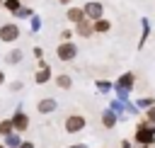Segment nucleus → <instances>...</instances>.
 I'll return each instance as SVG.
<instances>
[{
	"mask_svg": "<svg viewBox=\"0 0 155 148\" xmlns=\"http://www.w3.org/2000/svg\"><path fill=\"white\" fill-rule=\"evenodd\" d=\"M136 143H140V146H150V143H155V124H150V121H140L138 124V129H136Z\"/></svg>",
	"mask_w": 155,
	"mask_h": 148,
	"instance_id": "f257e3e1",
	"label": "nucleus"
},
{
	"mask_svg": "<svg viewBox=\"0 0 155 148\" xmlns=\"http://www.w3.org/2000/svg\"><path fill=\"white\" fill-rule=\"evenodd\" d=\"M133 85H136V75H133V73H124V75H119L116 82H114V87H116V92H119L121 99L128 97V92L133 90Z\"/></svg>",
	"mask_w": 155,
	"mask_h": 148,
	"instance_id": "f03ea898",
	"label": "nucleus"
},
{
	"mask_svg": "<svg viewBox=\"0 0 155 148\" xmlns=\"http://www.w3.org/2000/svg\"><path fill=\"white\" fill-rule=\"evenodd\" d=\"M10 124H12V131H15V133H24V131L29 129V116L24 114L22 107L15 109V114L10 116Z\"/></svg>",
	"mask_w": 155,
	"mask_h": 148,
	"instance_id": "7ed1b4c3",
	"label": "nucleus"
},
{
	"mask_svg": "<svg viewBox=\"0 0 155 148\" xmlns=\"http://www.w3.org/2000/svg\"><path fill=\"white\" fill-rule=\"evenodd\" d=\"M19 39V24L15 22H7V24H0V41L5 44H12Z\"/></svg>",
	"mask_w": 155,
	"mask_h": 148,
	"instance_id": "20e7f679",
	"label": "nucleus"
},
{
	"mask_svg": "<svg viewBox=\"0 0 155 148\" xmlns=\"http://www.w3.org/2000/svg\"><path fill=\"white\" fill-rule=\"evenodd\" d=\"M56 56H58V61H73L78 56V46L73 41H63L56 46Z\"/></svg>",
	"mask_w": 155,
	"mask_h": 148,
	"instance_id": "39448f33",
	"label": "nucleus"
},
{
	"mask_svg": "<svg viewBox=\"0 0 155 148\" xmlns=\"http://www.w3.org/2000/svg\"><path fill=\"white\" fill-rule=\"evenodd\" d=\"M85 116L82 114H70L68 119H65V133H80L82 129H85Z\"/></svg>",
	"mask_w": 155,
	"mask_h": 148,
	"instance_id": "423d86ee",
	"label": "nucleus"
},
{
	"mask_svg": "<svg viewBox=\"0 0 155 148\" xmlns=\"http://www.w3.org/2000/svg\"><path fill=\"white\" fill-rule=\"evenodd\" d=\"M82 12H85V19L94 22V19H99V17L104 15V7H102V2H97V0H90V2L82 7Z\"/></svg>",
	"mask_w": 155,
	"mask_h": 148,
	"instance_id": "0eeeda50",
	"label": "nucleus"
},
{
	"mask_svg": "<svg viewBox=\"0 0 155 148\" xmlns=\"http://www.w3.org/2000/svg\"><path fill=\"white\" fill-rule=\"evenodd\" d=\"M56 109H58V102H56L53 97H44V99L36 102V112H39V114H51V112H56Z\"/></svg>",
	"mask_w": 155,
	"mask_h": 148,
	"instance_id": "6e6552de",
	"label": "nucleus"
},
{
	"mask_svg": "<svg viewBox=\"0 0 155 148\" xmlns=\"http://www.w3.org/2000/svg\"><path fill=\"white\" fill-rule=\"evenodd\" d=\"M34 80H36L39 85H44V82H48V80H51V70H48V66H46L44 61H41V68L34 73Z\"/></svg>",
	"mask_w": 155,
	"mask_h": 148,
	"instance_id": "1a4fd4ad",
	"label": "nucleus"
},
{
	"mask_svg": "<svg viewBox=\"0 0 155 148\" xmlns=\"http://www.w3.org/2000/svg\"><path fill=\"white\" fill-rule=\"evenodd\" d=\"M65 17H68V22L78 24V22H82V19H85V12H82V7H68Z\"/></svg>",
	"mask_w": 155,
	"mask_h": 148,
	"instance_id": "9d476101",
	"label": "nucleus"
},
{
	"mask_svg": "<svg viewBox=\"0 0 155 148\" xmlns=\"http://www.w3.org/2000/svg\"><path fill=\"white\" fill-rule=\"evenodd\" d=\"M109 29H111V22L104 19V17H99V19L92 22V32H97V34H107Z\"/></svg>",
	"mask_w": 155,
	"mask_h": 148,
	"instance_id": "9b49d317",
	"label": "nucleus"
},
{
	"mask_svg": "<svg viewBox=\"0 0 155 148\" xmlns=\"http://www.w3.org/2000/svg\"><path fill=\"white\" fill-rule=\"evenodd\" d=\"M75 32H78L80 36H92V34H94V32H92V22H90V19L78 22V24H75Z\"/></svg>",
	"mask_w": 155,
	"mask_h": 148,
	"instance_id": "f8f14e48",
	"label": "nucleus"
},
{
	"mask_svg": "<svg viewBox=\"0 0 155 148\" xmlns=\"http://www.w3.org/2000/svg\"><path fill=\"white\" fill-rule=\"evenodd\" d=\"M102 126H104V129H114V126H116V114H114L111 109H104V112H102Z\"/></svg>",
	"mask_w": 155,
	"mask_h": 148,
	"instance_id": "ddd939ff",
	"label": "nucleus"
},
{
	"mask_svg": "<svg viewBox=\"0 0 155 148\" xmlns=\"http://www.w3.org/2000/svg\"><path fill=\"white\" fill-rule=\"evenodd\" d=\"M56 85H58L61 90H68V87L73 85V78L65 75V73H58V75H56Z\"/></svg>",
	"mask_w": 155,
	"mask_h": 148,
	"instance_id": "4468645a",
	"label": "nucleus"
},
{
	"mask_svg": "<svg viewBox=\"0 0 155 148\" xmlns=\"http://www.w3.org/2000/svg\"><path fill=\"white\" fill-rule=\"evenodd\" d=\"M5 61H7V63H12V66H15V63H19V61H22V49H12V51L5 56Z\"/></svg>",
	"mask_w": 155,
	"mask_h": 148,
	"instance_id": "2eb2a0df",
	"label": "nucleus"
},
{
	"mask_svg": "<svg viewBox=\"0 0 155 148\" xmlns=\"http://www.w3.org/2000/svg\"><path fill=\"white\" fill-rule=\"evenodd\" d=\"M19 143H22V141H19V136H17L15 131H12V133H7V136H5V143H2V146H5V148H7V146H12V148H17Z\"/></svg>",
	"mask_w": 155,
	"mask_h": 148,
	"instance_id": "dca6fc26",
	"label": "nucleus"
},
{
	"mask_svg": "<svg viewBox=\"0 0 155 148\" xmlns=\"http://www.w3.org/2000/svg\"><path fill=\"white\" fill-rule=\"evenodd\" d=\"M2 5H5V10H10L12 15L22 7V0H2Z\"/></svg>",
	"mask_w": 155,
	"mask_h": 148,
	"instance_id": "f3484780",
	"label": "nucleus"
},
{
	"mask_svg": "<svg viewBox=\"0 0 155 148\" xmlns=\"http://www.w3.org/2000/svg\"><path fill=\"white\" fill-rule=\"evenodd\" d=\"M7 133H12V124H10V119H2L0 121V136H7Z\"/></svg>",
	"mask_w": 155,
	"mask_h": 148,
	"instance_id": "a211bd4d",
	"label": "nucleus"
},
{
	"mask_svg": "<svg viewBox=\"0 0 155 148\" xmlns=\"http://www.w3.org/2000/svg\"><path fill=\"white\" fill-rule=\"evenodd\" d=\"M31 15H34V12H31L29 7H24V5H22L17 12H15V17H19V19H27V17H31Z\"/></svg>",
	"mask_w": 155,
	"mask_h": 148,
	"instance_id": "6ab92c4d",
	"label": "nucleus"
},
{
	"mask_svg": "<svg viewBox=\"0 0 155 148\" xmlns=\"http://www.w3.org/2000/svg\"><path fill=\"white\" fill-rule=\"evenodd\" d=\"M150 104H155V99H153V97H143V99H138V102H136V107H145V109H148Z\"/></svg>",
	"mask_w": 155,
	"mask_h": 148,
	"instance_id": "aec40b11",
	"label": "nucleus"
},
{
	"mask_svg": "<svg viewBox=\"0 0 155 148\" xmlns=\"http://www.w3.org/2000/svg\"><path fill=\"white\" fill-rule=\"evenodd\" d=\"M145 121L155 124V104H150V107H148V112H145Z\"/></svg>",
	"mask_w": 155,
	"mask_h": 148,
	"instance_id": "412c9836",
	"label": "nucleus"
},
{
	"mask_svg": "<svg viewBox=\"0 0 155 148\" xmlns=\"http://www.w3.org/2000/svg\"><path fill=\"white\" fill-rule=\"evenodd\" d=\"M148 32H150V29H148V22L143 19V36H140V44H138V46H143V44H145V39H148Z\"/></svg>",
	"mask_w": 155,
	"mask_h": 148,
	"instance_id": "4be33fe9",
	"label": "nucleus"
},
{
	"mask_svg": "<svg viewBox=\"0 0 155 148\" xmlns=\"http://www.w3.org/2000/svg\"><path fill=\"white\" fill-rule=\"evenodd\" d=\"M97 87H99V90H102V92H107V90H109V87H111V85H109V82H107V80H97Z\"/></svg>",
	"mask_w": 155,
	"mask_h": 148,
	"instance_id": "5701e85b",
	"label": "nucleus"
},
{
	"mask_svg": "<svg viewBox=\"0 0 155 148\" xmlns=\"http://www.w3.org/2000/svg\"><path fill=\"white\" fill-rule=\"evenodd\" d=\"M39 27H41V19H39V17H34V15H31V29H34V32H36V29H39Z\"/></svg>",
	"mask_w": 155,
	"mask_h": 148,
	"instance_id": "b1692460",
	"label": "nucleus"
},
{
	"mask_svg": "<svg viewBox=\"0 0 155 148\" xmlns=\"http://www.w3.org/2000/svg\"><path fill=\"white\" fill-rule=\"evenodd\" d=\"M61 36H63V41H70V36H73V32H70V29H63V32H61Z\"/></svg>",
	"mask_w": 155,
	"mask_h": 148,
	"instance_id": "393cba45",
	"label": "nucleus"
},
{
	"mask_svg": "<svg viewBox=\"0 0 155 148\" xmlns=\"http://www.w3.org/2000/svg\"><path fill=\"white\" fill-rule=\"evenodd\" d=\"M34 56H36V61H41V56H44V49H41V46H34Z\"/></svg>",
	"mask_w": 155,
	"mask_h": 148,
	"instance_id": "a878e982",
	"label": "nucleus"
},
{
	"mask_svg": "<svg viewBox=\"0 0 155 148\" xmlns=\"http://www.w3.org/2000/svg\"><path fill=\"white\" fill-rule=\"evenodd\" d=\"M10 90H22V80H15V82L10 85Z\"/></svg>",
	"mask_w": 155,
	"mask_h": 148,
	"instance_id": "bb28decb",
	"label": "nucleus"
},
{
	"mask_svg": "<svg viewBox=\"0 0 155 148\" xmlns=\"http://www.w3.org/2000/svg\"><path fill=\"white\" fill-rule=\"evenodd\" d=\"M17 148H34V143H31V141H22Z\"/></svg>",
	"mask_w": 155,
	"mask_h": 148,
	"instance_id": "cd10ccee",
	"label": "nucleus"
},
{
	"mask_svg": "<svg viewBox=\"0 0 155 148\" xmlns=\"http://www.w3.org/2000/svg\"><path fill=\"white\" fill-rule=\"evenodd\" d=\"M68 148H87L85 143H75V146H68Z\"/></svg>",
	"mask_w": 155,
	"mask_h": 148,
	"instance_id": "c85d7f7f",
	"label": "nucleus"
},
{
	"mask_svg": "<svg viewBox=\"0 0 155 148\" xmlns=\"http://www.w3.org/2000/svg\"><path fill=\"white\" fill-rule=\"evenodd\" d=\"M121 148H131V143H128V141H124V143H121Z\"/></svg>",
	"mask_w": 155,
	"mask_h": 148,
	"instance_id": "c756f323",
	"label": "nucleus"
},
{
	"mask_svg": "<svg viewBox=\"0 0 155 148\" xmlns=\"http://www.w3.org/2000/svg\"><path fill=\"white\" fill-rule=\"evenodd\" d=\"M58 2H61V5H70L73 0H58Z\"/></svg>",
	"mask_w": 155,
	"mask_h": 148,
	"instance_id": "7c9ffc66",
	"label": "nucleus"
},
{
	"mask_svg": "<svg viewBox=\"0 0 155 148\" xmlns=\"http://www.w3.org/2000/svg\"><path fill=\"white\" fill-rule=\"evenodd\" d=\"M2 82H5V73L0 70V85H2Z\"/></svg>",
	"mask_w": 155,
	"mask_h": 148,
	"instance_id": "2f4dec72",
	"label": "nucleus"
},
{
	"mask_svg": "<svg viewBox=\"0 0 155 148\" xmlns=\"http://www.w3.org/2000/svg\"><path fill=\"white\" fill-rule=\"evenodd\" d=\"M0 148H5V146H2V143H0Z\"/></svg>",
	"mask_w": 155,
	"mask_h": 148,
	"instance_id": "473e14b6",
	"label": "nucleus"
},
{
	"mask_svg": "<svg viewBox=\"0 0 155 148\" xmlns=\"http://www.w3.org/2000/svg\"><path fill=\"white\" fill-rule=\"evenodd\" d=\"M0 5H2V0H0Z\"/></svg>",
	"mask_w": 155,
	"mask_h": 148,
	"instance_id": "72a5a7b5",
	"label": "nucleus"
}]
</instances>
